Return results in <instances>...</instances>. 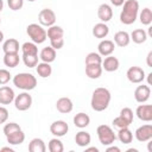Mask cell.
Returning a JSON list of instances; mask_svg holds the SVG:
<instances>
[{"label": "cell", "instance_id": "2", "mask_svg": "<svg viewBox=\"0 0 152 152\" xmlns=\"http://www.w3.org/2000/svg\"><path fill=\"white\" fill-rule=\"evenodd\" d=\"M139 14V2L137 0H125L120 13V21L125 25L133 24Z\"/></svg>", "mask_w": 152, "mask_h": 152}, {"label": "cell", "instance_id": "21", "mask_svg": "<svg viewBox=\"0 0 152 152\" xmlns=\"http://www.w3.org/2000/svg\"><path fill=\"white\" fill-rule=\"evenodd\" d=\"M102 66L101 64H90L86 65V75L91 80H97L102 75Z\"/></svg>", "mask_w": 152, "mask_h": 152}, {"label": "cell", "instance_id": "3", "mask_svg": "<svg viewBox=\"0 0 152 152\" xmlns=\"http://www.w3.org/2000/svg\"><path fill=\"white\" fill-rule=\"evenodd\" d=\"M13 84L17 88H19V89H23L25 91H30V90H32V89L36 88V86H37V78L32 74L20 72V74H17L13 77Z\"/></svg>", "mask_w": 152, "mask_h": 152}, {"label": "cell", "instance_id": "47", "mask_svg": "<svg viewBox=\"0 0 152 152\" xmlns=\"http://www.w3.org/2000/svg\"><path fill=\"white\" fill-rule=\"evenodd\" d=\"M0 151H10V152H14V150H13L12 147H10V146H6V147H1V148H0Z\"/></svg>", "mask_w": 152, "mask_h": 152}, {"label": "cell", "instance_id": "22", "mask_svg": "<svg viewBox=\"0 0 152 152\" xmlns=\"http://www.w3.org/2000/svg\"><path fill=\"white\" fill-rule=\"evenodd\" d=\"M6 140H7V142L10 145H20L25 140V133L21 129L15 131V132L6 135Z\"/></svg>", "mask_w": 152, "mask_h": 152}, {"label": "cell", "instance_id": "40", "mask_svg": "<svg viewBox=\"0 0 152 152\" xmlns=\"http://www.w3.org/2000/svg\"><path fill=\"white\" fill-rule=\"evenodd\" d=\"M11 74H10V71L8 70H6V69H0V86H5V84H7L8 82H10V80H11Z\"/></svg>", "mask_w": 152, "mask_h": 152}, {"label": "cell", "instance_id": "9", "mask_svg": "<svg viewBox=\"0 0 152 152\" xmlns=\"http://www.w3.org/2000/svg\"><path fill=\"white\" fill-rule=\"evenodd\" d=\"M135 139L140 142H145V141H150L152 139V125L146 124L142 125L140 127H138L135 129Z\"/></svg>", "mask_w": 152, "mask_h": 152}, {"label": "cell", "instance_id": "24", "mask_svg": "<svg viewBox=\"0 0 152 152\" xmlns=\"http://www.w3.org/2000/svg\"><path fill=\"white\" fill-rule=\"evenodd\" d=\"M19 48V42L14 38H10L2 44V50L5 53H18Z\"/></svg>", "mask_w": 152, "mask_h": 152}, {"label": "cell", "instance_id": "48", "mask_svg": "<svg viewBox=\"0 0 152 152\" xmlns=\"http://www.w3.org/2000/svg\"><path fill=\"white\" fill-rule=\"evenodd\" d=\"M86 151L87 152H90V151H95V152H99V148L97 147H86Z\"/></svg>", "mask_w": 152, "mask_h": 152}, {"label": "cell", "instance_id": "43", "mask_svg": "<svg viewBox=\"0 0 152 152\" xmlns=\"http://www.w3.org/2000/svg\"><path fill=\"white\" fill-rule=\"evenodd\" d=\"M7 119H8V110L5 107L0 106V124L6 122Z\"/></svg>", "mask_w": 152, "mask_h": 152}, {"label": "cell", "instance_id": "32", "mask_svg": "<svg viewBox=\"0 0 152 152\" xmlns=\"http://www.w3.org/2000/svg\"><path fill=\"white\" fill-rule=\"evenodd\" d=\"M48 148H49L50 152H63V151H64L63 142H62L57 137L50 139V141H49V144H48Z\"/></svg>", "mask_w": 152, "mask_h": 152}, {"label": "cell", "instance_id": "19", "mask_svg": "<svg viewBox=\"0 0 152 152\" xmlns=\"http://www.w3.org/2000/svg\"><path fill=\"white\" fill-rule=\"evenodd\" d=\"M129 42H131V37H129V33L126 31H118L114 34V44L120 48L127 46Z\"/></svg>", "mask_w": 152, "mask_h": 152}, {"label": "cell", "instance_id": "5", "mask_svg": "<svg viewBox=\"0 0 152 152\" xmlns=\"http://www.w3.org/2000/svg\"><path fill=\"white\" fill-rule=\"evenodd\" d=\"M96 133H97V138H99L100 142L103 146L112 145L116 139V135H115L114 131L108 125H100L96 128Z\"/></svg>", "mask_w": 152, "mask_h": 152}, {"label": "cell", "instance_id": "38", "mask_svg": "<svg viewBox=\"0 0 152 152\" xmlns=\"http://www.w3.org/2000/svg\"><path fill=\"white\" fill-rule=\"evenodd\" d=\"M19 129H21V128H20V126L17 122H8V124H6L4 126L2 131H4V134L6 137V135H8V134H11V133H13L15 131H19Z\"/></svg>", "mask_w": 152, "mask_h": 152}, {"label": "cell", "instance_id": "16", "mask_svg": "<svg viewBox=\"0 0 152 152\" xmlns=\"http://www.w3.org/2000/svg\"><path fill=\"white\" fill-rule=\"evenodd\" d=\"M97 17L101 23H107L113 18V10L108 4H101L97 8Z\"/></svg>", "mask_w": 152, "mask_h": 152}, {"label": "cell", "instance_id": "12", "mask_svg": "<svg viewBox=\"0 0 152 152\" xmlns=\"http://www.w3.org/2000/svg\"><path fill=\"white\" fill-rule=\"evenodd\" d=\"M135 114L139 120L150 122V121H152V106L151 104H140L137 107Z\"/></svg>", "mask_w": 152, "mask_h": 152}, {"label": "cell", "instance_id": "13", "mask_svg": "<svg viewBox=\"0 0 152 152\" xmlns=\"http://www.w3.org/2000/svg\"><path fill=\"white\" fill-rule=\"evenodd\" d=\"M14 90L8 86L0 87V104H10L14 101Z\"/></svg>", "mask_w": 152, "mask_h": 152}, {"label": "cell", "instance_id": "28", "mask_svg": "<svg viewBox=\"0 0 152 152\" xmlns=\"http://www.w3.org/2000/svg\"><path fill=\"white\" fill-rule=\"evenodd\" d=\"M36 70H37V74L43 78H46V77L51 76V74H52V68H51L50 63H45V62L38 63L36 65Z\"/></svg>", "mask_w": 152, "mask_h": 152}, {"label": "cell", "instance_id": "51", "mask_svg": "<svg viewBox=\"0 0 152 152\" xmlns=\"http://www.w3.org/2000/svg\"><path fill=\"white\" fill-rule=\"evenodd\" d=\"M138 150L137 148H129V150H127V152H137Z\"/></svg>", "mask_w": 152, "mask_h": 152}, {"label": "cell", "instance_id": "15", "mask_svg": "<svg viewBox=\"0 0 152 152\" xmlns=\"http://www.w3.org/2000/svg\"><path fill=\"white\" fill-rule=\"evenodd\" d=\"M101 66L102 69H104L106 71L108 72H113V71H116L120 66V62L116 57L109 55V56H106V58L102 61L101 63Z\"/></svg>", "mask_w": 152, "mask_h": 152}, {"label": "cell", "instance_id": "30", "mask_svg": "<svg viewBox=\"0 0 152 152\" xmlns=\"http://www.w3.org/2000/svg\"><path fill=\"white\" fill-rule=\"evenodd\" d=\"M118 139L122 142V144H129L133 140V133L128 127H124L121 129H118Z\"/></svg>", "mask_w": 152, "mask_h": 152}, {"label": "cell", "instance_id": "50", "mask_svg": "<svg viewBox=\"0 0 152 152\" xmlns=\"http://www.w3.org/2000/svg\"><path fill=\"white\" fill-rule=\"evenodd\" d=\"M2 40H4V33H2L1 31H0V43H1Z\"/></svg>", "mask_w": 152, "mask_h": 152}, {"label": "cell", "instance_id": "8", "mask_svg": "<svg viewBox=\"0 0 152 152\" xmlns=\"http://www.w3.org/2000/svg\"><path fill=\"white\" fill-rule=\"evenodd\" d=\"M38 21L42 26H52L56 23V14L51 8H44L38 14Z\"/></svg>", "mask_w": 152, "mask_h": 152}, {"label": "cell", "instance_id": "46", "mask_svg": "<svg viewBox=\"0 0 152 152\" xmlns=\"http://www.w3.org/2000/svg\"><path fill=\"white\" fill-rule=\"evenodd\" d=\"M107 152H120V148L116 147V146H110V145H108Z\"/></svg>", "mask_w": 152, "mask_h": 152}, {"label": "cell", "instance_id": "45", "mask_svg": "<svg viewBox=\"0 0 152 152\" xmlns=\"http://www.w3.org/2000/svg\"><path fill=\"white\" fill-rule=\"evenodd\" d=\"M109 1H110L112 5H114V6H116V7L122 6V4L125 2V0H109Z\"/></svg>", "mask_w": 152, "mask_h": 152}, {"label": "cell", "instance_id": "37", "mask_svg": "<svg viewBox=\"0 0 152 152\" xmlns=\"http://www.w3.org/2000/svg\"><path fill=\"white\" fill-rule=\"evenodd\" d=\"M120 116L122 119H125L129 125L133 122V110L129 107H125L120 110Z\"/></svg>", "mask_w": 152, "mask_h": 152}, {"label": "cell", "instance_id": "11", "mask_svg": "<svg viewBox=\"0 0 152 152\" xmlns=\"http://www.w3.org/2000/svg\"><path fill=\"white\" fill-rule=\"evenodd\" d=\"M150 95H151V89H150L148 84L138 86L134 90V99L139 103H145L150 99Z\"/></svg>", "mask_w": 152, "mask_h": 152}, {"label": "cell", "instance_id": "33", "mask_svg": "<svg viewBox=\"0 0 152 152\" xmlns=\"http://www.w3.org/2000/svg\"><path fill=\"white\" fill-rule=\"evenodd\" d=\"M138 15H139V20L142 25H150L152 23V11L148 7L142 8V11Z\"/></svg>", "mask_w": 152, "mask_h": 152}, {"label": "cell", "instance_id": "29", "mask_svg": "<svg viewBox=\"0 0 152 152\" xmlns=\"http://www.w3.org/2000/svg\"><path fill=\"white\" fill-rule=\"evenodd\" d=\"M46 36L50 40L51 39H57V38H63L64 30L58 25H52V26H49V28L46 31Z\"/></svg>", "mask_w": 152, "mask_h": 152}, {"label": "cell", "instance_id": "4", "mask_svg": "<svg viewBox=\"0 0 152 152\" xmlns=\"http://www.w3.org/2000/svg\"><path fill=\"white\" fill-rule=\"evenodd\" d=\"M26 33L27 36L31 38V40L34 44H42L46 40L48 36H46V31L43 28L42 25L38 24H30L26 27Z\"/></svg>", "mask_w": 152, "mask_h": 152}, {"label": "cell", "instance_id": "18", "mask_svg": "<svg viewBox=\"0 0 152 152\" xmlns=\"http://www.w3.org/2000/svg\"><path fill=\"white\" fill-rule=\"evenodd\" d=\"M108 33H109V27L106 23H97L93 27V36L95 38L103 39L108 36Z\"/></svg>", "mask_w": 152, "mask_h": 152}, {"label": "cell", "instance_id": "26", "mask_svg": "<svg viewBox=\"0 0 152 152\" xmlns=\"http://www.w3.org/2000/svg\"><path fill=\"white\" fill-rule=\"evenodd\" d=\"M28 151L30 152H45L46 151L45 142L40 138H33L28 144Z\"/></svg>", "mask_w": 152, "mask_h": 152}, {"label": "cell", "instance_id": "1", "mask_svg": "<svg viewBox=\"0 0 152 152\" xmlns=\"http://www.w3.org/2000/svg\"><path fill=\"white\" fill-rule=\"evenodd\" d=\"M110 100H112V95L107 88H103V87L96 88L93 91L91 100H90V104H91L93 110H95V112L106 110L110 103Z\"/></svg>", "mask_w": 152, "mask_h": 152}, {"label": "cell", "instance_id": "36", "mask_svg": "<svg viewBox=\"0 0 152 152\" xmlns=\"http://www.w3.org/2000/svg\"><path fill=\"white\" fill-rule=\"evenodd\" d=\"M23 62L28 68H34L38 64V55H23Z\"/></svg>", "mask_w": 152, "mask_h": 152}, {"label": "cell", "instance_id": "7", "mask_svg": "<svg viewBox=\"0 0 152 152\" xmlns=\"http://www.w3.org/2000/svg\"><path fill=\"white\" fill-rule=\"evenodd\" d=\"M126 76H127V80L131 83L138 84V83H141L145 80V71L142 70V68L137 66V65H133V66H131L127 70Z\"/></svg>", "mask_w": 152, "mask_h": 152}, {"label": "cell", "instance_id": "44", "mask_svg": "<svg viewBox=\"0 0 152 152\" xmlns=\"http://www.w3.org/2000/svg\"><path fill=\"white\" fill-rule=\"evenodd\" d=\"M146 63L150 68H152V51H150L147 53V57H146Z\"/></svg>", "mask_w": 152, "mask_h": 152}, {"label": "cell", "instance_id": "49", "mask_svg": "<svg viewBox=\"0 0 152 152\" xmlns=\"http://www.w3.org/2000/svg\"><path fill=\"white\" fill-rule=\"evenodd\" d=\"M4 10V1L2 0H0V12Z\"/></svg>", "mask_w": 152, "mask_h": 152}, {"label": "cell", "instance_id": "23", "mask_svg": "<svg viewBox=\"0 0 152 152\" xmlns=\"http://www.w3.org/2000/svg\"><path fill=\"white\" fill-rule=\"evenodd\" d=\"M91 141V137L88 132L86 131H80L76 133L75 135V142L80 146V147H87Z\"/></svg>", "mask_w": 152, "mask_h": 152}, {"label": "cell", "instance_id": "34", "mask_svg": "<svg viewBox=\"0 0 152 152\" xmlns=\"http://www.w3.org/2000/svg\"><path fill=\"white\" fill-rule=\"evenodd\" d=\"M23 55H38V48L37 44L33 42H26L21 45Z\"/></svg>", "mask_w": 152, "mask_h": 152}, {"label": "cell", "instance_id": "17", "mask_svg": "<svg viewBox=\"0 0 152 152\" xmlns=\"http://www.w3.org/2000/svg\"><path fill=\"white\" fill-rule=\"evenodd\" d=\"M56 108L59 113L62 114H68L74 108V104H72V101L69 99V97H61L56 101Z\"/></svg>", "mask_w": 152, "mask_h": 152}, {"label": "cell", "instance_id": "27", "mask_svg": "<svg viewBox=\"0 0 152 152\" xmlns=\"http://www.w3.org/2000/svg\"><path fill=\"white\" fill-rule=\"evenodd\" d=\"M129 37H131V40H133V43H135V44H142L147 39V33L142 28H137V30H134L129 34Z\"/></svg>", "mask_w": 152, "mask_h": 152}, {"label": "cell", "instance_id": "20", "mask_svg": "<svg viewBox=\"0 0 152 152\" xmlns=\"http://www.w3.org/2000/svg\"><path fill=\"white\" fill-rule=\"evenodd\" d=\"M39 58L42 59V62L45 63H52L56 59V50L51 46H46L44 48L40 53H39Z\"/></svg>", "mask_w": 152, "mask_h": 152}, {"label": "cell", "instance_id": "25", "mask_svg": "<svg viewBox=\"0 0 152 152\" xmlns=\"http://www.w3.org/2000/svg\"><path fill=\"white\" fill-rule=\"evenodd\" d=\"M89 124H90V118L86 113L81 112L74 116V125L78 128H86L87 126H89Z\"/></svg>", "mask_w": 152, "mask_h": 152}, {"label": "cell", "instance_id": "31", "mask_svg": "<svg viewBox=\"0 0 152 152\" xmlns=\"http://www.w3.org/2000/svg\"><path fill=\"white\" fill-rule=\"evenodd\" d=\"M19 55L18 53H5L4 64L8 68H15L19 64Z\"/></svg>", "mask_w": 152, "mask_h": 152}, {"label": "cell", "instance_id": "35", "mask_svg": "<svg viewBox=\"0 0 152 152\" xmlns=\"http://www.w3.org/2000/svg\"><path fill=\"white\" fill-rule=\"evenodd\" d=\"M101 63H102V56L99 52H89L86 56V65L101 64Z\"/></svg>", "mask_w": 152, "mask_h": 152}, {"label": "cell", "instance_id": "39", "mask_svg": "<svg viewBox=\"0 0 152 152\" xmlns=\"http://www.w3.org/2000/svg\"><path fill=\"white\" fill-rule=\"evenodd\" d=\"M113 126L116 128V129H121V128H124V127H128L129 126V124L125 120V119H122L120 115L119 116H116L114 120H113Z\"/></svg>", "mask_w": 152, "mask_h": 152}, {"label": "cell", "instance_id": "52", "mask_svg": "<svg viewBox=\"0 0 152 152\" xmlns=\"http://www.w3.org/2000/svg\"><path fill=\"white\" fill-rule=\"evenodd\" d=\"M27 1H30V2H33V1H36V0H27Z\"/></svg>", "mask_w": 152, "mask_h": 152}, {"label": "cell", "instance_id": "42", "mask_svg": "<svg viewBox=\"0 0 152 152\" xmlns=\"http://www.w3.org/2000/svg\"><path fill=\"white\" fill-rule=\"evenodd\" d=\"M63 45H64V39L63 38H57V39H51L50 40V46L53 48L55 50L62 49Z\"/></svg>", "mask_w": 152, "mask_h": 152}, {"label": "cell", "instance_id": "6", "mask_svg": "<svg viewBox=\"0 0 152 152\" xmlns=\"http://www.w3.org/2000/svg\"><path fill=\"white\" fill-rule=\"evenodd\" d=\"M13 102H14V107L18 110L25 112V110L30 109L32 106V96L27 91H24V93H20L19 95H17L14 97Z\"/></svg>", "mask_w": 152, "mask_h": 152}, {"label": "cell", "instance_id": "10", "mask_svg": "<svg viewBox=\"0 0 152 152\" xmlns=\"http://www.w3.org/2000/svg\"><path fill=\"white\" fill-rule=\"evenodd\" d=\"M69 131V126L65 121L63 120H56L53 121L51 125H50V132L57 137V138H61V137H64Z\"/></svg>", "mask_w": 152, "mask_h": 152}, {"label": "cell", "instance_id": "41", "mask_svg": "<svg viewBox=\"0 0 152 152\" xmlns=\"http://www.w3.org/2000/svg\"><path fill=\"white\" fill-rule=\"evenodd\" d=\"M7 5L12 11H18L24 6V0H7Z\"/></svg>", "mask_w": 152, "mask_h": 152}, {"label": "cell", "instance_id": "14", "mask_svg": "<svg viewBox=\"0 0 152 152\" xmlns=\"http://www.w3.org/2000/svg\"><path fill=\"white\" fill-rule=\"evenodd\" d=\"M114 49H115V44L113 40H109V39H102L99 45H97V51L101 56H109L114 52Z\"/></svg>", "mask_w": 152, "mask_h": 152}, {"label": "cell", "instance_id": "53", "mask_svg": "<svg viewBox=\"0 0 152 152\" xmlns=\"http://www.w3.org/2000/svg\"><path fill=\"white\" fill-rule=\"evenodd\" d=\"M0 24H1V18H0Z\"/></svg>", "mask_w": 152, "mask_h": 152}]
</instances>
